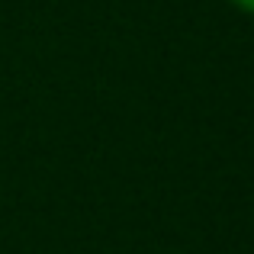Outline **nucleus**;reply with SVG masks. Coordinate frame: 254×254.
Segmentation results:
<instances>
[{"mask_svg":"<svg viewBox=\"0 0 254 254\" xmlns=\"http://www.w3.org/2000/svg\"><path fill=\"white\" fill-rule=\"evenodd\" d=\"M232 6H235L238 13H245V16H254V0H229Z\"/></svg>","mask_w":254,"mask_h":254,"instance_id":"1","label":"nucleus"},{"mask_svg":"<svg viewBox=\"0 0 254 254\" xmlns=\"http://www.w3.org/2000/svg\"><path fill=\"white\" fill-rule=\"evenodd\" d=\"M168 254H184V251H168Z\"/></svg>","mask_w":254,"mask_h":254,"instance_id":"2","label":"nucleus"}]
</instances>
